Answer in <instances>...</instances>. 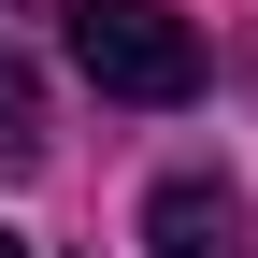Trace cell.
Returning <instances> with one entry per match:
<instances>
[{"label": "cell", "instance_id": "obj_1", "mask_svg": "<svg viewBox=\"0 0 258 258\" xmlns=\"http://www.w3.org/2000/svg\"><path fill=\"white\" fill-rule=\"evenodd\" d=\"M72 72L101 86V101H201V29L172 15V0H72Z\"/></svg>", "mask_w": 258, "mask_h": 258}, {"label": "cell", "instance_id": "obj_2", "mask_svg": "<svg viewBox=\"0 0 258 258\" xmlns=\"http://www.w3.org/2000/svg\"><path fill=\"white\" fill-rule=\"evenodd\" d=\"M144 258H258L230 172H158V201H144Z\"/></svg>", "mask_w": 258, "mask_h": 258}, {"label": "cell", "instance_id": "obj_3", "mask_svg": "<svg viewBox=\"0 0 258 258\" xmlns=\"http://www.w3.org/2000/svg\"><path fill=\"white\" fill-rule=\"evenodd\" d=\"M29 158H43V72L0 43V172H29Z\"/></svg>", "mask_w": 258, "mask_h": 258}, {"label": "cell", "instance_id": "obj_4", "mask_svg": "<svg viewBox=\"0 0 258 258\" xmlns=\"http://www.w3.org/2000/svg\"><path fill=\"white\" fill-rule=\"evenodd\" d=\"M0 258H29V244H15V230H0Z\"/></svg>", "mask_w": 258, "mask_h": 258}]
</instances>
